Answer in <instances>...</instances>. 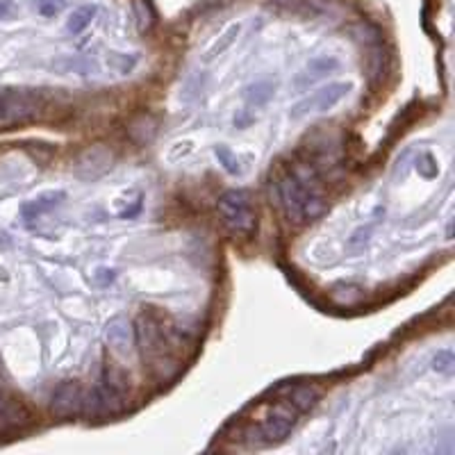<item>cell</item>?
<instances>
[{"label":"cell","instance_id":"1","mask_svg":"<svg viewBox=\"0 0 455 455\" xmlns=\"http://www.w3.org/2000/svg\"><path fill=\"white\" fill-rule=\"evenodd\" d=\"M278 187V201L285 210L287 219L294 224L312 221L326 210L324 196L319 194L314 184H307L299 174H285L276 182Z\"/></svg>","mask_w":455,"mask_h":455},{"label":"cell","instance_id":"2","mask_svg":"<svg viewBox=\"0 0 455 455\" xmlns=\"http://www.w3.org/2000/svg\"><path fill=\"white\" fill-rule=\"evenodd\" d=\"M299 416H301V412L294 408L289 401L287 403H276L271 408V412L262 419V424H257L249 433L251 444L264 446V444H278V441L287 439V435L296 428Z\"/></svg>","mask_w":455,"mask_h":455},{"label":"cell","instance_id":"3","mask_svg":"<svg viewBox=\"0 0 455 455\" xmlns=\"http://www.w3.org/2000/svg\"><path fill=\"white\" fill-rule=\"evenodd\" d=\"M219 212L224 224L235 235H251L255 230V212L251 207L249 196L241 189H230L219 199Z\"/></svg>","mask_w":455,"mask_h":455},{"label":"cell","instance_id":"4","mask_svg":"<svg viewBox=\"0 0 455 455\" xmlns=\"http://www.w3.org/2000/svg\"><path fill=\"white\" fill-rule=\"evenodd\" d=\"M39 98L28 91H0V126H16L39 114Z\"/></svg>","mask_w":455,"mask_h":455},{"label":"cell","instance_id":"5","mask_svg":"<svg viewBox=\"0 0 455 455\" xmlns=\"http://www.w3.org/2000/svg\"><path fill=\"white\" fill-rule=\"evenodd\" d=\"M351 91V84L346 82H333L328 87H321L319 91H314L312 96L303 98L301 103L294 105L291 116L301 119L305 114H321V112H330L335 105H339L344 101V96Z\"/></svg>","mask_w":455,"mask_h":455},{"label":"cell","instance_id":"6","mask_svg":"<svg viewBox=\"0 0 455 455\" xmlns=\"http://www.w3.org/2000/svg\"><path fill=\"white\" fill-rule=\"evenodd\" d=\"M91 410L94 412H121L126 408V394H123V387L112 374H103V378L98 380L96 389L91 391Z\"/></svg>","mask_w":455,"mask_h":455},{"label":"cell","instance_id":"7","mask_svg":"<svg viewBox=\"0 0 455 455\" xmlns=\"http://www.w3.org/2000/svg\"><path fill=\"white\" fill-rule=\"evenodd\" d=\"M51 408L55 414L59 416H71V414H78L84 408V394L82 389L66 380V383H59L53 389V396H51Z\"/></svg>","mask_w":455,"mask_h":455},{"label":"cell","instance_id":"8","mask_svg":"<svg viewBox=\"0 0 455 455\" xmlns=\"http://www.w3.org/2000/svg\"><path fill=\"white\" fill-rule=\"evenodd\" d=\"M105 339L116 353H128L134 346V335H132V326L128 319L123 316H114L112 321H107L105 326Z\"/></svg>","mask_w":455,"mask_h":455},{"label":"cell","instance_id":"9","mask_svg":"<svg viewBox=\"0 0 455 455\" xmlns=\"http://www.w3.org/2000/svg\"><path fill=\"white\" fill-rule=\"evenodd\" d=\"M96 14H98V7L96 5H82L78 9H73V14L66 21V32L73 34V36L84 32V30L91 26V21L96 19Z\"/></svg>","mask_w":455,"mask_h":455},{"label":"cell","instance_id":"10","mask_svg":"<svg viewBox=\"0 0 455 455\" xmlns=\"http://www.w3.org/2000/svg\"><path fill=\"white\" fill-rule=\"evenodd\" d=\"M294 408H296L299 412H307V410H312L316 401H319V391L310 385H299V387H294L289 391V399H287Z\"/></svg>","mask_w":455,"mask_h":455},{"label":"cell","instance_id":"11","mask_svg":"<svg viewBox=\"0 0 455 455\" xmlns=\"http://www.w3.org/2000/svg\"><path fill=\"white\" fill-rule=\"evenodd\" d=\"M109 159H112V155H109L105 149H101V146H98V149H91V151H87V153H84V155L80 157L78 169H80V171L89 169V174L94 176V174H98V171L107 169Z\"/></svg>","mask_w":455,"mask_h":455},{"label":"cell","instance_id":"12","mask_svg":"<svg viewBox=\"0 0 455 455\" xmlns=\"http://www.w3.org/2000/svg\"><path fill=\"white\" fill-rule=\"evenodd\" d=\"M337 69V59L333 57H321V59H312L310 64H307L305 73L299 78V84H307V82H314L319 78H324L328 71Z\"/></svg>","mask_w":455,"mask_h":455},{"label":"cell","instance_id":"13","mask_svg":"<svg viewBox=\"0 0 455 455\" xmlns=\"http://www.w3.org/2000/svg\"><path fill=\"white\" fill-rule=\"evenodd\" d=\"M28 419V412L16 403H9L3 394H0V421L3 424H21Z\"/></svg>","mask_w":455,"mask_h":455},{"label":"cell","instance_id":"14","mask_svg":"<svg viewBox=\"0 0 455 455\" xmlns=\"http://www.w3.org/2000/svg\"><path fill=\"white\" fill-rule=\"evenodd\" d=\"M239 32H241L239 26H230L224 34H221V39L210 48V51H207V59H214V57H219V55H224V53L228 51V48L237 41Z\"/></svg>","mask_w":455,"mask_h":455},{"label":"cell","instance_id":"15","mask_svg":"<svg viewBox=\"0 0 455 455\" xmlns=\"http://www.w3.org/2000/svg\"><path fill=\"white\" fill-rule=\"evenodd\" d=\"M271 96H274V84L271 82H257V84H253V87H249V91H246V101L255 107H260Z\"/></svg>","mask_w":455,"mask_h":455},{"label":"cell","instance_id":"16","mask_svg":"<svg viewBox=\"0 0 455 455\" xmlns=\"http://www.w3.org/2000/svg\"><path fill=\"white\" fill-rule=\"evenodd\" d=\"M214 155H216V159H219V164L224 166L230 176H237V174H239V159H237V155L232 153L230 149H226V146H216V149H214Z\"/></svg>","mask_w":455,"mask_h":455},{"label":"cell","instance_id":"17","mask_svg":"<svg viewBox=\"0 0 455 455\" xmlns=\"http://www.w3.org/2000/svg\"><path fill=\"white\" fill-rule=\"evenodd\" d=\"M61 196H64V194H48V196H41L39 201H34V203H30V205L23 207V214H26L28 219H34L39 212H44V210H48V207L57 205V199H61Z\"/></svg>","mask_w":455,"mask_h":455},{"label":"cell","instance_id":"18","mask_svg":"<svg viewBox=\"0 0 455 455\" xmlns=\"http://www.w3.org/2000/svg\"><path fill=\"white\" fill-rule=\"evenodd\" d=\"M433 369L441 376H453L455 371V358L451 351H439L433 358Z\"/></svg>","mask_w":455,"mask_h":455},{"label":"cell","instance_id":"19","mask_svg":"<svg viewBox=\"0 0 455 455\" xmlns=\"http://www.w3.org/2000/svg\"><path fill=\"white\" fill-rule=\"evenodd\" d=\"M134 14H137V26H139V30L144 32V30H149L151 26H153V9H151V5L146 3V0H134Z\"/></svg>","mask_w":455,"mask_h":455},{"label":"cell","instance_id":"20","mask_svg":"<svg viewBox=\"0 0 455 455\" xmlns=\"http://www.w3.org/2000/svg\"><path fill=\"white\" fill-rule=\"evenodd\" d=\"M64 9V0H36V11L41 16H55Z\"/></svg>","mask_w":455,"mask_h":455},{"label":"cell","instance_id":"21","mask_svg":"<svg viewBox=\"0 0 455 455\" xmlns=\"http://www.w3.org/2000/svg\"><path fill=\"white\" fill-rule=\"evenodd\" d=\"M14 16V5L9 0H0V19H11Z\"/></svg>","mask_w":455,"mask_h":455}]
</instances>
